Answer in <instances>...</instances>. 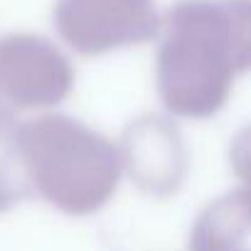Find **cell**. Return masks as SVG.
Returning <instances> with one entry per match:
<instances>
[{
  "instance_id": "1",
  "label": "cell",
  "mask_w": 251,
  "mask_h": 251,
  "mask_svg": "<svg viewBox=\"0 0 251 251\" xmlns=\"http://www.w3.org/2000/svg\"><path fill=\"white\" fill-rule=\"evenodd\" d=\"M146 13V0H64L62 20L74 32L89 20H128Z\"/></svg>"
}]
</instances>
